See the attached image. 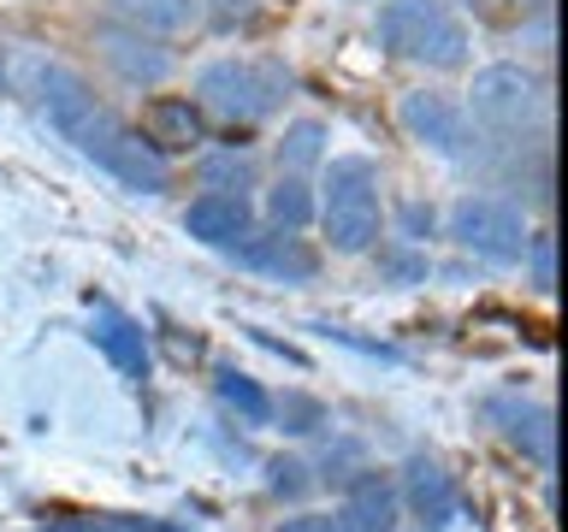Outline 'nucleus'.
I'll return each instance as SVG.
<instances>
[{
  "instance_id": "nucleus-1",
  "label": "nucleus",
  "mask_w": 568,
  "mask_h": 532,
  "mask_svg": "<svg viewBox=\"0 0 568 532\" xmlns=\"http://www.w3.org/2000/svg\"><path fill=\"white\" fill-rule=\"evenodd\" d=\"M314 213H320V231H326L332 255H367V248H379L385 207H379V172H373V160H362V154L332 160Z\"/></svg>"
},
{
  "instance_id": "nucleus-2",
  "label": "nucleus",
  "mask_w": 568,
  "mask_h": 532,
  "mask_svg": "<svg viewBox=\"0 0 568 532\" xmlns=\"http://www.w3.org/2000/svg\"><path fill=\"white\" fill-rule=\"evenodd\" d=\"M379 48L433 71H456L468 65V24L450 12V0H379Z\"/></svg>"
},
{
  "instance_id": "nucleus-3",
  "label": "nucleus",
  "mask_w": 568,
  "mask_h": 532,
  "mask_svg": "<svg viewBox=\"0 0 568 532\" xmlns=\"http://www.w3.org/2000/svg\"><path fill=\"white\" fill-rule=\"evenodd\" d=\"M36 101H42V113H48L53 131H60V142H71V149H78L83 160H95V166L113 154V142L124 136V119L78 78V71H65V65H48L42 71Z\"/></svg>"
},
{
  "instance_id": "nucleus-4",
  "label": "nucleus",
  "mask_w": 568,
  "mask_h": 532,
  "mask_svg": "<svg viewBox=\"0 0 568 532\" xmlns=\"http://www.w3.org/2000/svg\"><path fill=\"white\" fill-rule=\"evenodd\" d=\"M468 113L486 124V131H527V124L545 113V78L521 60L479 65L474 83H468Z\"/></svg>"
},
{
  "instance_id": "nucleus-5",
  "label": "nucleus",
  "mask_w": 568,
  "mask_h": 532,
  "mask_svg": "<svg viewBox=\"0 0 568 532\" xmlns=\"http://www.w3.org/2000/svg\"><path fill=\"white\" fill-rule=\"evenodd\" d=\"M278 95H284V83L255 60H213V65L195 71V106H202V113H220L231 124L266 119L278 106Z\"/></svg>"
},
{
  "instance_id": "nucleus-6",
  "label": "nucleus",
  "mask_w": 568,
  "mask_h": 532,
  "mask_svg": "<svg viewBox=\"0 0 568 532\" xmlns=\"http://www.w3.org/2000/svg\"><path fill=\"white\" fill-rule=\"evenodd\" d=\"M450 237L468 248V255H486L497 266L521 260L527 255V219L521 207L504 202V195H462V202L450 207Z\"/></svg>"
},
{
  "instance_id": "nucleus-7",
  "label": "nucleus",
  "mask_w": 568,
  "mask_h": 532,
  "mask_svg": "<svg viewBox=\"0 0 568 532\" xmlns=\"http://www.w3.org/2000/svg\"><path fill=\"white\" fill-rule=\"evenodd\" d=\"M397 119H403V131L420 142V149H433V154H468V113L444 95V89H408V95L397 101Z\"/></svg>"
},
{
  "instance_id": "nucleus-8",
  "label": "nucleus",
  "mask_w": 568,
  "mask_h": 532,
  "mask_svg": "<svg viewBox=\"0 0 568 532\" xmlns=\"http://www.w3.org/2000/svg\"><path fill=\"white\" fill-rule=\"evenodd\" d=\"M142 142L154 154H195L207 142V113L195 95H154L142 106Z\"/></svg>"
},
{
  "instance_id": "nucleus-9",
  "label": "nucleus",
  "mask_w": 568,
  "mask_h": 532,
  "mask_svg": "<svg viewBox=\"0 0 568 532\" xmlns=\"http://www.w3.org/2000/svg\"><path fill=\"white\" fill-rule=\"evenodd\" d=\"M403 521V497L385 473H355V485L344 491L337 503V521L332 532H397Z\"/></svg>"
},
{
  "instance_id": "nucleus-10",
  "label": "nucleus",
  "mask_w": 568,
  "mask_h": 532,
  "mask_svg": "<svg viewBox=\"0 0 568 532\" xmlns=\"http://www.w3.org/2000/svg\"><path fill=\"white\" fill-rule=\"evenodd\" d=\"M248 225H255L248 219V202L243 195H225V190H207L184 207V231L207 248H237L248 237Z\"/></svg>"
},
{
  "instance_id": "nucleus-11",
  "label": "nucleus",
  "mask_w": 568,
  "mask_h": 532,
  "mask_svg": "<svg viewBox=\"0 0 568 532\" xmlns=\"http://www.w3.org/2000/svg\"><path fill=\"white\" fill-rule=\"evenodd\" d=\"M403 497H408V514H415L426 532H444V526L456 521V485H450V473H444L438 461L408 456V468H403Z\"/></svg>"
},
{
  "instance_id": "nucleus-12",
  "label": "nucleus",
  "mask_w": 568,
  "mask_h": 532,
  "mask_svg": "<svg viewBox=\"0 0 568 532\" xmlns=\"http://www.w3.org/2000/svg\"><path fill=\"white\" fill-rule=\"evenodd\" d=\"M95 42H101V60L119 71L124 83H160L172 71V53L149 42L142 30H95Z\"/></svg>"
},
{
  "instance_id": "nucleus-13",
  "label": "nucleus",
  "mask_w": 568,
  "mask_h": 532,
  "mask_svg": "<svg viewBox=\"0 0 568 532\" xmlns=\"http://www.w3.org/2000/svg\"><path fill=\"white\" fill-rule=\"evenodd\" d=\"M101 166L113 172L119 184L142 190V195H160V190H166V154H154L149 142H142V131H131V124H124V136L113 142V154H106Z\"/></svg>"
},
{
  "instance_id": "nucleus-14",
  "label": "nucleus",
  "mask_w": 568,
  "mask_h": 532,
  "mask_svg": "<svg viewBox=\"0 0 568 532\" xmlns=\"http://www.w3.org/2000/svg\"><path fill=\"white\" fill-rule=\"evenodd\" d=\"M95 349L113 361L124 379H149V337H142L136 319H124V314H101L95 319Z\"/></svg>"
},
{
  "instance_id": "nucleus-15",
  "label": "nucleus",
  "mask_w": 568,
  "mask_h": 532,
  "mask_svg": "<svg viewBox=\"0 0 568 532\" xmlns=\"http://www.w3.org/2000/svg\"><path fill=\"white\" fill-rule=\"evenodd\" d=\"M237 260L243 266H261V273H273V278H314V255L302 248L291 231H278V237H243L237 243Z\"/></svg>"
},
{
  "instance_id": "nucleus-16",
  "label": "nucleus",
  "mask_w": 568,
  "mask_h": 532,
  "mask_svg": "<svg viewBox=\"0 0 568 532\" xmlns=\"http://www.w3.org/2000/svg\"><path fill=\"white\" fill-rule=\"evenodd\" d=\"M497 420H504V438H509L527 461L550 468V415H545L539 402H497Z\"/></svg>"
},
{
  "instance_id": "nucleus-17",
  "label": "nucleus",
  "mask_w": 568,
  "mask_h": 532,
  "mask_svg": "<svg viewBox=\"0 0 568 532\" xmlns=\"http://www.w3.org/2000/svg\"><path fill=\"white\" fill-rule=\"evenodd\" d=\"M266 219H273V231H302L314 219V190L302 184V172H284L273 190H266Z\"/></svg>"
},
{
  "instance_id": "nucleus-18",
  "label": "nucleus",
  "mask_w": 568,
  "mask_h": 532,
  "mask_svg": "<svg viewBox=\"0 0 568 532\" xmlns=\"http://www.w3.org/2000/svg\"><path fill=\"white\" fill-rule=\"evenodd\" d=\"M113 12H124L136 30H160V35H178L195 24V0H113Z\"/></svg>"
},
{
  "instance_id": "nucleus-19",
  "label": "nucleus",
  "mask_w": 568,
  "mask_h": 532,
  "mask_svg": "<svg viewBox=\"0 0 568 532\" xmlns=\"http://www.w3.org/2000/svg\"><path fill=\"white\" fill-rule=\"evenodd\" d=\"M220 402H225L243 426H273V415H278V402L266 397V390L248 379V372H220Z\"/></svg>"
},
{
  "instance_id": "nucleus-20",
  "label": "nucleus",
  "mask_w": 568,
  "mask_h": 532,
  "mask_svg": "<svg viewBox=\"0 0 568 532\" xmlns=\"http://www.w3.org/2000/svg\"><path fill=\"white\" fill-rule=\"evenodd\" d=\"M326 160V124L320 119H296V124H284V142H278V166L284 172H308Z\"/></svg>"
},
{
  "instance_id": "nucleus-21",
  "label": "nucleus",
  "mask_w": 568,
  "mask_h": 532,
  "mask_svg": "<svg viewBox=\"0 0 568 532\" xmlns=\"http://www.w3.org/2000/svg\"><path fill=\"white\" fill-rule=\"evenodd\" d=\"M202 177H207V190H248L255 184V160H248L243 149H213V154H202Z\"/></svg>"
},
{
  "instance_id": "nucleus-22",
  "label": "nucleus",
  "mask_w": 568,
  "mask_h": 532,
  "mask_svg": "<svg viewBox=\"0 0 568 532\" xmlns=\"http://www.w3.org/2000/svg\"><path fill=\"white\" fill-rule=\"evenodd\" d=\"M521 260L532 266V290H539V296L557 290V237H550V231H532Z\"/></svg>"
},
{
  "instance_id": "nucleus-23",
  "label": "nucleus",
  "mask_w": 568,
  "mask_h": 532,
  "mask_svg": "<svg viewBox=\"0 0 568 532\" xmlns=\"http://www.w3.org/2000/svg\"><path fill=\"white\" fill-rule=\"evenodd\" d=\"M314 479H308V461H296V456H273L266 461V491L273 497H302Z\"/></svg>"
},
{
  "instance_id": "nucleus-24",
  "label": "nucleus",
  "mask_w": 568,
  "mask_h": 532,
  "mask_svg": "<svg viewBox=\"0 0 568 532\" xmlns=\"http://www.w3.org/2000/svg\"><path fill=\"white\" fill-rule=\"evenodd\" d=\"M314 426H320V408L314 402H302V397L284 402V432H314Z\"/></svg>"
},
{
  "instance_id": "nucleus-25",
  "label": "nucleus",
  "mask_w": 568,
  "mask_h": 532,
  "mask_svg": "<svg viewBox=\"0 0 568 532\" xmlns=\"http://www.w3.org/2000/svg\"><path fill=\"white\" fill-rule=\"evenodd\" d=\"M403 231H408V237H433V207L408 202V207H403Z\"/></svg>"
},
{
  "instance_id": "nucleus-26",
  "label": "nucleus",
  "mask_w": 568,
  "mask_h": 532,
  "mask_svg": "<svg viewBox=\"0 0 568 532\" xmlns=\"http://www.w3.org/2000/svg\"><path fill=\"white\" fill-rule=\"evenodd\" d=\"M273 532H332L326 514H291V521H278Z\"/></svg>"
}]
</instances>
